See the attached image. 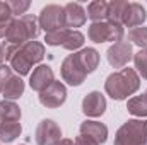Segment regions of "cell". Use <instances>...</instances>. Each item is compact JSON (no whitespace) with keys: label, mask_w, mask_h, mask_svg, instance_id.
<instances>
[{"label":"cell","mask_w":147,"mask_h":145,"mask_svg":"<svg viewBox=\"0 0 147 145\" xmlns=\"http://www.w3.org/2000/svg\"><path fill=\"white\" fill-rule=\"evenodd\" d=\"M63 14H65V28L70 29V28H80L86 24V19H87V14L84 10V7L77 2H69L65 7H63Z\"/></svg>","instance_id":"14"},{"label":"cell","mask_w":147,"mask_h":145,"mask_svg":"<svg viewBox=\"0 0 147 145\" xmlns=\"http://www.w3.org/2000/svg\"><path fill=\"white\" fill-rule=\"evenodd\" d=\"M147 19V12L146 9L137 3V2H130L128 5V12L125 15V22H123V28H140Z\"/></svg>","instance_id":"16"},{"label":"cell","mask_w":147,"mask_h":145,"mask_svg":"<svg viewBox=\"0 0 147 145\" xmlns=\"http://www.w3.org/2000/svg\"><path fill=\"white\" fill-rule=\"evenodd\" d=\"M34 140L38 145H57L62 140V128L57 121L45 118L38 123L34 132Z\"/></svg>","instance_id":"7"},{"label":"cell","mask_w":147,"mask_h":145,"mask_svg":"<svg viewBox=\"0 0 147 145\" xmlns=\"http://www.w3.org/2000/svg\"><path fill=\"white\" fill-rule=\"evenodd\" d=\"M22 111L14 101L3 99L0 103V121H21Z\"/></svg>","instance_id":"20"},{"label":"cell","mask_w":147,"mask_h":145,"mask_svg":"<svg viewBox=\"0 0 147 145\" xmlns=\"http://www.w3.org/2000/svg\"><path fill=\"white\" fill-rule=\"evenodd\" d=\"M75 145H99L98 142H94L91 137H86V135H79L77 138H75Z\"/></svg>","instance_id":"30"},{"label":"cell","mask_w":147,"mask_h":145,"mask_svg":"<svg viewBox=\"0 0 147 145\" xmlns=\"http://www.w3.org/2000/svg\"><path fill=\"white\" fill-rule=\"evenodd\" d=\"M45 58V44L39 41H28L24 44H9L5 48V60L19 77L31 73V68Z\"/></svg>","instance_id":"1"},{"label":"cell","mask_w":147,"mask_h":145,"mask_svg":"<svg viewBox=\"0 0 147 145\" xmlns=\"http://www.w3.org/2000/svg\"><path fill=\"white\" fill-rule=\"evenodd\" d=\"M55 80V75L50 65H38L29 75V87L36 92H43L46 87H50Z\"/></svg>","instance_id":"12"},{"label":"cell","mask_w":147,"mask_h":145,"mask_svg":"<svg viewBox=\"0 0 147 145\" xmlns=\"http://www.w3.org/2000/svg\"><path fill=\"white\" fill-rule=\"evenodd\" d=\"M140 89V77L135 68H121L108 75L105 82V91L115 101H125Z\"/></svg>","instance_id":"2"},{"label":"cell","mask_w":147,"mask_h":145,"mask_svg":"<svg viewBox=\"0 0 147 145\" xmlns=\"http://www.w3.org/2000/svg\"><path fill=\"white\" fill-rule=\"evenodd\" d=\"M74 55H75L79 65L84 68V72L87 73V75L92 73L98 68V65H99V53L94 48H82V50L75 51Z\"/></svg>","instance_id":"15"},{"label":"cell","mask_w":147,"mask_h":145,"mask_svg":"<svg viewBox=\"0 0 147 145\" xmlns=\"http://www.w3.org/2000/svg\"><path fill=\"white\" fill-rule=\"evenodd\" d=\"M24 89H26L24 80H22L19 75H12L10 80L7 82L3 92H2V94H3V99H7V101H16V99H19V97L24 94Z\"/></svg>","instance_id":"18"},{"label":"cell","mask_w":147,"mask_h":145,"mask_svg":"<svg viewBox=\"0 0 147 145\" xmlns=\"http://www.w3.org/2000/svg\"><path fill=\"white\" fill-rule=\"evenodd\" d=\"M3 60H5V46L0 43V65L3 63Z\"/></svg>","instance_id":"32"},{"label":"cell","mask_w":147,"mask_h":145,"mask_svg":"<svg viewBox=\"0 0 147 145\" xmlns=\"http://www.w3.org/2000/svg\"><path fill=\"white\" fill-rule=\"evenodd\" d=\"M7 5H9L12 15H19V14L26 15V10L29 9L31 2H28V0H19V2L17 0H12V2H7Z\"/></svg>","instance_id":"27"},{"label":"cell","mask_w":147,"mask_h":145,"mask_svg":"<svg viewBox=\"0 0 147 145\" xmlns=\"http://www.w3.org/2000/svg\"><path fill=\"white\" fill-rule=\"evenodd\" d=\"M123 26L118 24H111L108 21H101V22H92L87 29V38L94 43H106V41H113L118 43L123 39Z\"/></svg>","instance_id":"5"},{"label":"cell","mask_w":147,"mask_h":145,"mask_svg":"<svg viewBox=\"0 0 147 145\" xmlns=\"http://www.w3.org/2000/svg\"><path fill=\"white\" fill-rule=\"evenodd\" d=\"M57 145H75V144H74V140H70V138H62Z\"/></svg>","instance_id":"33"},{"label":"cell","mask_w":147,"mask_h":145,"mask_svg":"<svg viewBox=\"0 0 147 145\" xmlns=\"http://www.w3.org/2000/svg\"><path fill=\"white\" fill-rule=\"evenodd\" d=\"M106 58H108V63L113 68H123L130 60H134L132 43H128L125 39L113 43L106 51Z\"/></svg>","instance_id":"8"},{"label":"cell","mask_w":147,"mask_h":145,"mask_svg":"<svg viewBox=\"0 0 147 145\" xmlns=\"http://www.w3.org/2000/svg\"><path fill=\"white\" fill-rule=\"evenodd\" d=\"M84 34L80 33V31H75V29H69V34H67V39H65V43H63V46L62 48H65V50H69V51H77L79 48H82L84 46Z\"/></svg>","instance_id":"23"},{"label":"cell","mask_w":147,"mask_h":145,"mask_svg":"<svg viewBox=\"0 0 147 145\" xmlns=\"http://www.w3.org/2000/svg\"><path fill=\"white\" fill-rule=\"evenodd\" d=\"M146 121L142 119H128L123 123L116 135H115V144L113 145H146Z\"/></svg>","instance_id":"4"},{"label":"cell","mask_w":147,"mask_h":145,"mask_svg":"<svg viewBox=\"0 0 147 145\" xmlns=\"http://www.w3.org/2000/svg\"><path fill=\"white\" fill-rule=\"evenodd\" d=\"M9 19H12V12L7 5V2H0V22L9 21Z\"/></svg>","instance_id":"29"},{"label":"cell","mask_w":147,"mask_h":145,"mask_svg":"<svg viewBox=\"0 0 147 145\" xmlns=\"http://www.w3.org/2000/svg\"><path fill=\"white\" fill-rule=\"evenodd\" d=\"M60 72H62V79H63V82H67V84L72 85V87L80 85V84L86 80V77H87V73L84 72V68L79 65L75 55H69V56L62 62V68H60Z\"/></svg>","instance_id":"10"},{"label":"cell","mask_w":147,"mask_h":145,"mask_svg":"<svg viewBox=\"0 0 147 145\" xmlns=\"http://www.w3.org/2000/svg\"><path fill=\"white\" fill-rule=\"evenodd\" d=\"M127 109L130 114L137 116V118H146L147 116V101L142 96H135V97H130L128 103H127Z\"/></svg>","instance_id":"22"},{"label":"cell","mask_w":147,"mask_h":145,"mask_svg":"<svg viewBox=\"0 0 147 145\" xmlns=\"http://www.w3.org/2000/svg\"><path fill=\"white\" fill-rule=\"evenodd\" d=\"M108 15V2L105 0H94L87 5V17L92 22H101Z\"/></svg>","instance_id":"21"},{"label":"cell","mask_w":147,"mask_h":145,"mask_svg":"<svg viewBox=\"0 0 147 145\" xmlns=\"http://www.w3.org/2000/svg\"><path fill=\"white\" fill-rule=\"evenodd\" d=\"M128 39L140 50H147V28H134L128 31Z\"/></svg>","instance_id":"24"},{"label":"cell","mask_w":147,"mask_h":145,"mask_svg":"<svg viewBox=\"0 0 147 145\" xmlns=\"http://www.w3.org/2000/svg\"><path fill=\"white\" fill-rule=\"evenodd\" d=\"M128 5H130V2H125V0H113V2H108V15H106L108 22L123 26L125 15H127V12H128Z\"/></svg>","instance_id":"17"},{"label":"cell","mask_w":147,"mask_h":145,"mask_svg":"<svg viewBox=\"0 0 147 145\" xmlns=\"http://www.w3.org/2000/svg\"><path fill=\"white\" fill-rule=\"evenodd\" d=\"M67 34H69V29H60V31H55V33H48L45 36V41L46 44L50 46H63L65 39H67Z\"/></svg>","instance_id":"26"},{"label":"cell","mask_w":147,"mask_h":145,"mask_svg":"<svg viewBox=\"0 0 147 145\" xmlns=\"http://www.w3.org/2000/svg\"><path fill=\"white\" fill-rule=\"evenodd\" d=\"M10 77H12V68L7 67V65H0V92H3Z\"/></svg>","instance_id":"28"},{"label":"cell","mask_w":147,"mask_h":145,"mask_svg":"<svg viewBox=\"0 0 147 145\" xmlns=\"http://www.w3.org/2000/svg\"><path fill=\"white\" fill-rule=\"evenodd\" d=\"M38 34H39L38 19L31 14H26L17 19H12V24L9 28L5 41L9 44H24L28 41H34Z\"/></svg>","instance_id":"3"},{"label":"cell","mask_w":147,"mask_h":145,"mask_svg":"<svg viewBox=\"0 0 147 145\" xmlns=\"http://www.w3.org/2000/svg\"><path fill=\"white\" fill-rule=\"evenodd\" d=\"M38 26L48 34V33H55L60 29H65V14H63V7L50 3L46 7L41 9L39 17H38Z\"/></svg>","instance_id":"6"},{"label":"cell","mask_w":147,"mask_h":145,"mask_svg":"<svg viewBox=\"0 0 147 145\" xmlns=\"http://www.w3.org/2000/svg\"><path fill=\"white\" fill-rule=\"evenodd\" d=\"M22 145H26V144H22Z\"/></svg>","instance_id":"36"},{"label":"cell","mask_w":147,"mask_h":145,"mask_svg":"<svg viewBox=\"0 0 147 145\" xmlns=\"http://www.w3.org/2000/svg\"><path fill=\"white\" fill-rule=\"evenodd\" d=\"M146 135H147V119H146Z\"/></svg>","instance_id":"35"},{"label":"cell","mask_w":147,"mask_h":145,"mask_svg":"<svg viewBox=\"0 0 147 145\" xmlns=\"http://www.w3.org/2000/svg\"><path fill=\"white\" fill-rule=\"evenodd\" d=\"M134 65H135V72L140 73L142 79L147 80V50L134 53Z\"/></svg>","instance_id":"25"},{"label":"cell","mask_w":147,"mask_h":145,"mask_svg":"<svg viewBox=\"0 0 147 145\" xmlns=\"http://www.w3.org/2000/svg\"><path fill=\"white\" fill-rule=\"evenodd\" d=\"M144 97H146V101H147V91H146V92H144Z\"/></svg>","instance_id":"34"},{"label":"cell","mask_w":147,"mask_h":145,"mask_svg":"<svg viewBox=\"0 0 147 145\" xmlns=\"http://www.w3.org/2000/svg\"><path fill=\"white\" fill-rule=\"evenodd\" d=\"M67 101V87L60 80H53L50 87H46L43 92H39V103L41 106L48 109L60 108Z\"/></svg>","instance_id":"9"},{"label":"cell","mask_w":147,"mask_h":145,"mask_svg":"<svg viewBox=\"0 0 147 145\" xmlns=\"http://www.w3.org/2000/svg\"><path fill=\"white\" fill-rule=\"evenodd\" d=\"M80 135H86V137H91L94 142L98 144H105L108 140V126L105 123H99V121H92V119H86L80 123Z\"/></svg>","instance_id":"13"},{"label":"cell","mask_w":147,"mask_h":145,"mask_svg":"<svg viewBox=\"0 0 147 145\" xmlns=\"http://www.w3.org/2000/svg\"><path fill=\"white\" fill-rule=\"evenodd\" d=\"M22 133L21 121H0V142L10 144Z\"/></svg>","instance_id":"19"},{"label":"cell","mask_w":147,"mask_h":145,"mask_svg":"<svg viewBox=\"0 0 147 145\" xmlns=\"http://www.w3.org/2000/svg\"><path fill=\"white\" fill-rule=\"evenodd\" d=\"M10 24H12V19H9V21H2V22H0V38H5V36H7Z\"/></svg>","instance_id":"31"},{"label":"cell","mask_w":147,"mask_h":145,"mask_svg":"<svg viewBox=\"0 0 147 145\" xmlns=\"http://www.w3.org/2000/svg\"><path fill=\"white\" fill-rule=\"evenodd\" d=\"M106 111V97L99 91L89 92L82 99V113L89 118H99Z\"/></svg>","instance_id":"11"}]
</instances>
